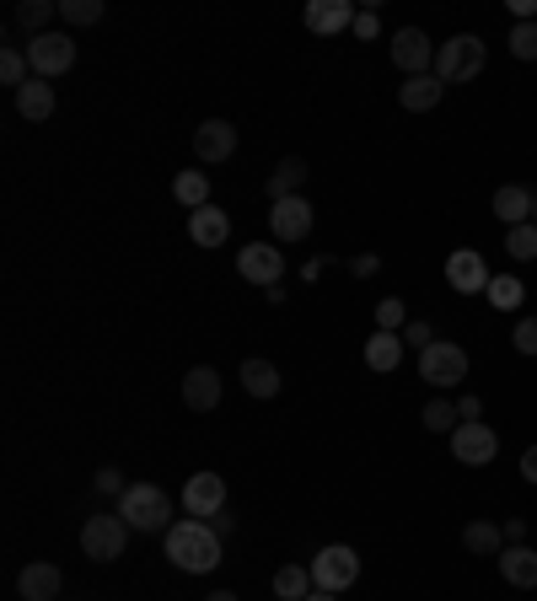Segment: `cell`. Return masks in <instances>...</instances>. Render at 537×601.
<instances>
[{"label":"cell","mask_w":537,"mask_h":601,"mask_svg":"<svg viewBox=\"0 0 537 601\" xmlns=\"http://www.w3.org/2000/svg\"><path fill=\"white\" fill-rule=\"evenodd\" d=\"M162 542H167V558H172L183 575H215V569H220V532H215L210 521H200V516L172 521V527L162 532Z\"/></svg>","instance_id":"6da1fadb"},{"label":"cell","mask_w":537,"mask_h":601,"mask_svg":"<svg viewBox=\"0 0 537 601\" xmlns=\"http://www.w3.org/2000/svg\"><path fill=\"white\" fill-rule=\"evenodd\" d=\"M119 516L130 521V532H167L172 527V500L162 483H130L119 494Z\"/></svg>","instance_id":"7a4b0ae2"},{"label":"cell","mask_w":537,"mask_h":601,"mask_svg":"<svg viewBox=\"0 0 537 601\" xmlns=\"http://www.w3.org/2000/svg\"><path fill=\"white\" fill-rule=\"evenodd\" d=\"M484 65H489V49L478 33H457V38L435 44V75L446 86H468L473 75H484Z\"/></svg>","instance_id":"3957f363"},{"label":"cell","mask_w":537,"mask_h":601,"mask_svg":"<svg viewBox=\"0 0 537 601\" xmlns=\"http://www.w3.org/2000/svg\"><path fill=\"white\" fill-rule=\"evenodd\" d=\"M307 569H312V586H318V591H334L338 597V591H349V586L360 580V553H355L349 542H329V548L312 553Z\"/></svg>","instance_id":"277c9868"},{"label":"cell","mask_w":537,"mask_h":601,"mask_svg":"<svg viewBox=\"0 0 537 601\" xmlns=\"http://www.w3.org/2000/svg\"><path fill=\"white\" fill-rule=\"evenodd\" d=\"M468 349L463 344H446V338H435L425 354H419V382L425 387H463L468 382Z\"/></svg>","instance_id":"5b68a950"},{"label":"cell","mask_w":537,"mask_h":601,"mask_svg":"<svg viewBox=\"0 0 537 601\" xmlns=\"http://www.w3.org/2000/svg\"><path fill=\"white\" fill-rule=\"evenodd\" d=\"M124 548H130V521H124V516H86L81 553H86L92 564H114V558H124Z\"/></svg>","instance_id":"8992f818"},{"label":"cell","mask_w":537,"mask_h":601,"mask_svg":"<svg viewBox=\"0 0 537 601\" xmlns=\"http://www.w3.org/2000/svg\"><path fill=\"white\" fill-rule=\"evenodd\" d=\"M27 65H33L38 81H55V75L75 70V38H70V33H38V38L27 44Z\"/></svg>","instance_id":"52a82bcc"},{"label":"cell","mask_w":537,"mask_h":601,"mask_svg":"<svg viewBox=\"0 0 537 601\" xmlns=\"http://www.w3.org/2000/svg\"><path fill=\"white\" fill-rule=\"evenodd\" d=\"M393 65L403 70V81L435 75V44H430L425 27H398V33H393Z\"/></svg>","instance_id":"ba28073f"},{"label":"cell","mask_w":537,"mask_h":601,"mask_svg":"<svg viewBox=\"0 0 537 601\" xmlns=\"http://www.w3.org/2000/svg\"><path fill=\"white\" fill-rule=\"evenodd\" d=\"M446 441H452V457H457L463 468H489V462L500 457V435H494L484 419H478V424H457Z\"/></svg>","instance_id":"9c48e42d"},{"label":"cell","mask_w":537,"mask_h":601,"mask_svg":"<svg viewBox=\"0 0 537 601\" xmlns=\"http://www.w3.org/2000/svg\"><path fill=\"white\" fill-rule=\"evenodd\" d=\"M237 274H242L248 285H264V290H274V285L285 279V253H279L274 242H248V248L237 253Z\"/></svg>","instance_id":"30bf717a"},{"label":"cell","mask_w":537,"mask_h":601,"mask_svg":"<svg viewBox=\"0 0 537 601\" xmlns=\"http://www.w3.org/2000/svg\"><path fill=\"white\" fill-rule=\"evenodd\" d=\"M183 510L200 516V521L220 516V510H226V478H220V472H189V483H183Z\"/></svg>","instance_id":"8fae6325"},{"label":"cell","mask_w":537,"mask_h":601,"mask_svg":"<svg viewBox=\"0 0 537 601\" xmlns=\"http://www.w3.org/2000/svg\"><path fill=\"white\" fill-rule=\"evenodd\" d=\"M312 220H318V209L301 200V194L268 204V231H274V242H301V237H312Z\"/></svg>","instance_id":"7c38bea8"},{"label":"cell","mask_w":537,"mask_h":601,"mask_svg":"<svg viewBox=\"0 0 537 601\" xmlns=\"http://www.w3.org/2000/svg\"><path fill=\"white\" fill-rule=\"evenodd\" d=\"M65 591V569L49 564V558H33L22 575H16V597L22 601H55Z\"/></svg>","instance_id":"4fadbf2b"},{"label":"cell","mask_w":537,"mask_h":601,"mask_svg":"<svg viewBox=\"0 0 537 601\" xmlns=\"http://www.w3.org/2000/svg\"><path fill=\"white\" fill-rule=\"evenodd\" d=\"M489 264H484V253H473V248H457L452 259H446V285L457 290V296H478V290H489Z\"/></svg>","instance_id":"5bb4252c"},{"label":"cell","mask_w":537,"mask_h":601,"mask_svg":"<svg viewBox=\"0 0 537 601\" xmlns=\"http://www.w3.org/2000/svg\"><path fill=\"white\" fill-rule=\"evenodd\" d=\"M355 16H360V5H355V0H312V5H307V33H318V38H338V33H349V27H355Z\"/></svg>","instance_id":"9a60e30c"},{"label":"cell","mask_w":537,"mask_h":601,"mask_svg":"<svg viewBox=\"0 0 537 601\" xmlns=\"http://www.w3.org/2000/svg\"><path fill=\"white\" fill-rule=\"evenodd\" d=\"M194 156H200L204 167L231 161V156H237V130H231L226 119H204L200 130H194Z\"/></svg>","instance_id":"2e32d148"},{"label":"cell","mask_w":537,"mask_h":601,"mask_svg":"<svg viewBox=\"0 0 537 601\" xmlns=\"http://www.w3.org/2000/svg\"><path fill=\"white\" fill-rule=\"evenodd\" d=\"M500 575H505V586H516V591H537V548L505 542V548H500Z\"/></svg>","instance_id":"e0dca14e"},{"label":"cell","mask_w":537,"mask_h":601,"mask_svg":"<svg viewBox=\"0 0 537 601\" xmlns=\"http://www.w3.org/2000/svg\"><path fill=\"white\" fill-rule=\"evenodd\" d=\"M189 237L200 242V248H220L226 237H231V215L220 209V204H204L189 215Z\"/></svg>","instance_id":"ac0fdd59"},{"label":"cell","mask_w":537,"mask_h":601,"mask_svg":"<svg viewBox=\"0 0 537 601\" xmlns=\"http://www.w3.org/2000/svg\"><path fill=\"white\" fill-rule=\"evenodd\" d=\"M533 204H537V194H527L522 183L494 189V215H500V226H505V231H511V226H527V220H533Z\"/></svg>","instance_id":"d6986e66"},{"label":"cell","mask_w":537,"mask_h":601,"mask_svg":"<svg viewBox=\"0 0 537 601\" xmlns=\"http://www.w3.org/2000/svg\"><path fill=\"white\" fill-rule=\"evenodd\" d=\"M441 97H446V81H441V75H414V81L398 86V103L408 113H430Z\"/></svg>","instance_id":"ffe728a7"},{"label":"cell","mask_w":537,"mask_h":601,"mask_svg":"<svg viewBox=\"0 0 537 601\" xmlns=\"http://www.w3.org/2000/svg\"><path fill=\"white\" fill-rule=\"evenodd\" d=\"M16 113H22L27 124H44V119H55V86L33 75V81L16 92Z\"/></svg>","instance_id":"44dd1931"},{"label":"cell","mask_w":537,"mask_h":601,"mask_svg":"<svg viewBox=\"0 0 537 601\" xmlns=\"http://www.w3.org/2000/svg\"><path fill=\"white\" fill-rule=\"evenodd\" d=\"M183 402H189L194 413H210V408L220 402V376H215L210 365H194V371L183 376Z\"/></svg>","instance_id":"7402d4cb"},{"label":"cell","mask_w":537,"mask_h":601,"mask_svg":"<svg viewBox=\"0 0 537 601\" xmlns=\"http://www.w3.org/2000/svg\"><path fill=\"white\" fill-rule=\"evenodd\" d=\"M307 183V161L301 156H285L274 172H268V183H264V194L268 204H279V200H296V189Z\"/></svg>","instance_id":"603a6c76"},{"label":"cell","mask_w":537,"mask_h":601,"mask_svg":"<svg viewBox=\"0 0 537 601\" xmlns=\"http://www.w3.org/2000/svg\"><path fill=\"white\" fill-rule=\"evenodd\" d=\"M403 349H408L403 334H382V328H377V334L366 338V365L387 376V371H398V365H403Z\"/></svg>","instance_id":"cb8c5ba5"},{"label":"cell","mask_w":537,"mask_h":601,"mask_svg":"<svg viewBox=\"0 0 537 601\" xmlns=\"http://www.w3.org/2000/svg\"><path fill=\"white\" fill-rule=\"evenodd\" d=\"M172 200L183 204L189 215H194V209H204V204H210V172H204V167H194V172H178V178H172Z\"/></svg>","instance_id":"d4e9b609"},{"label":"cell","mask_w":537,"mask_h":601,"mask_svg":"<svg viewBox=\"0 0 537 601\" xmlns=\"http://www.w3.org/2000/svg\"><path fill=\"white\" fill-rule=\"evenodd\" d=\"M463 548L478 553V558H500V548H505V527H494V521H468V527H463Z\"/></svg>","instance_id":"484cf974"},{"label":"cell","mask_w":537,"mask_h":601,"mask_svg":"<svg viewBox=\"0 0 537 601\" xmlns=\"http://www.w3.org/2000/svg\"><path fill=\"white\" fill-rule=\"evenodd\" d=\"M312 591H318V586H312V569H301V564L274 569V601H307Z\"/></svg>","instance_id":"4316f807"},{"label":"cell","mask_w":537,"mask_h":601,"mask_svg":"<svg viewBox=\"0 0 537 601\" xmlns=\"http://www.w3.org/2000/svg\"><path fill=\"white\" fill-rule=\"evenodd\" d=\"M242 387H248V398L268 402L279 393V371H274L268 360H242Z\"/></svg>","instance_id":"83f0119b"},{"label":"cell","mask_w":537,"mask_h":601,"mask_svg":"<svg viewBox=\"0 0 537 601\" xmlns=\"http://www.w3.org/2000/svg\"><path fill=\"white\" fill-rule=\"evenodd\" d=\"M484 296H489V306H494V312H522V301H527V285H522L516 274H494Z\"/></svg>","instance_id":"f1b7e54d"},{"label":"cell","mask_w":537,"mask_h":601,"mask_svg":"<svg viewBox=\"0 0 537 601\" xmlns=\"http://www.w3.org/2000/svg\"><path fill=\"white\" fill-rule=\"evenodd\" d=\"M419 419H425V430H435V435H452V430L463 424V419H457V402H452V398H430Z\"/></svg>","instance_id":"f546056e"},{"label":"cell","mask_w":537,"mask_h":601,"mask_svg":"<svg viewBox=\"0 0 537 601\" xmlns=\"http://www.w3.org/2000/svg\"><path fill=\"white\" fill-rule=\"evenodd\" d=\"M55 11H60V5H49V0H22V5H16V27H27V33L38 38V33H49V16H55Z\"/></svg>","instance_id":"4dcf8cb0"},{"label":"cell","mask_w":537,"mask_h":601,"mask_svg":"<svg viewBox=\"0 0 537 601\" xmlns=\"http://www.w3.org/2000/svg\"><path fill=\"white\" fill-rule=\"evenodd\" d=\"M0 81H5L11 92H22V86L33 81V65H27V49H5V55H0Z\"/></svg>","instance_id":"1f68e13d"},{"label":"cell","mask_w":537,"mask_h":601,"mask_svg":"<svg viewBox=\"0 0 537 601\" xmlns=\"http://www.w3.org/2000/svg\"><path fill=\"white\" fill-rule=\"evenodd\" d=\"M505 253H511V259H522V264H533V259H537V226H533V220L505 231Z\"/></svg>","instance_id":"d6a6232c"},{"label":"cell","mask_w":537,"mask_h":601,"mask_svg":"<svg viewBox=\"0 0 537 601\" xmlns=\"http://www.w3.org/2000/svg\"><path fill=\"white\" fill-rule=\"evenodd\" d=\"M103 0H60V16H65L70 27H92V22H103Z\"/></svg>","instance_id":"836d02e7"},{"label":"cell","mask_w":537,"mask_h":601,"mask_svg":"<svg viewBox=\"0 0 537 601\" xmlns=\"http://www.w3.org/2000/svg\"><path fill=\"white\" fill-rule=\"evenodd\" d=\"M377 328H382V334H403V328H408V306H403V296L377 301Z\"/></svg>","instance_id":"e575fe53"},{"label":"cell","mask_w":537,"mask_h":601,"mask_svg":"<svg viewBox=\"0 0 537 601\" xmlns=\"http://www.w3.org/2000/svg\"><path fill=\"white\" fill-rule=\"evenodd\" d=\"M505 44H511V55H516V60H537V22H516Z\"/></svg>","instance_id":"d590c367"},{"label":"cell","mask_w":537,"mask_h":601,"mask_svg":"<svg viewBox=\"0 0 537 601\" xmlns=\"http://www.w3.org/2000/svg\"><path fill=\"white\" fill-rule=\"evenodd\" d=\"M403 344H414V349H419V354H425V349H430V344H435V328H430V323H425V317H408V328H403Z\"/></svg>","instance_id":"8d00e7d4"},{"label":"cell","mask_w":537,"mask_h":601,"mask_svg":"<svg viewBox=\"0 0 537 601\" xmlns=\"http://www.w3.org/2000/svg\"><path fill=\"white\" fill-rule=\"evenodd\" d=\"M511 344H516L527 360H537V317H522V323H516V334H511Z\"/></svg>","instance_id":"74e56055"},{"label":"cell","mask_w":537,"mask_h":601,"mask_svg":"<svg viewBox=\"0 0 537 601\" xmlns=\"http://www.w3.org/2000/svg\"><path fill=\"white\" fill-rule=\"evenodd\" d=\"M92 489H97V494H124L130 483H124V472H119V468H97V478H92Z\"/></svg>","instance_id":"f35d334b"},{"label":"cell","mask_w":537,"mask_h":601,"mask_svg":"<svg viewBox=\"0 0 537 601\" xmlns=\"http://www.w3.org/2000/svg\"><path fill=\"white\" fill-rule=\"evenodd\" d=\"M349 33H355V38H366V44H371V38H382V16H377V11H371V5H366V11H360V16H355V27H349Z\"/></svg>","instance_id":"ab89813d"},{"label":"cell","mask_w":537,"mask_h":601,"mask_svg":"<svg viewBox=\"0 0 537 601\" xmlns=\"http://www.w3.org/2000/svg\"><path fill=\"white\" fill-rule=\"evenodd\" d=\"M457 419H463V424H478V419H484V402L473 398V393H463V398H457Z\"/></svg>","instance_id":"60d3db41"},{"label":"cell","mask_w":537,"mask_h":601,"mask_svg":"<svg viewBox=\"0 0 537 601\" xmlns=\"http://www.w3.org/2000/svg\"><path fill=\"white\" fill-rule=\"evenodd\" d=\"M377 268H382V259H377V253H360V259H349V274H355V279H371Z\"/></svg>","instance_id":"b9f144b4"},{"label":"cell","mask_w":537,"mask_h":601,"mask_svg":"<svg viewBox=\"0 0 537 601\" xmlns=\"http://www.w3.org/2000/svg\"><path fill=\"white\" fill-rule=\"evenodd\" d=\"M505 542H527V521H522V516L505 521Z\"/></svg>","instance_id":"7bdbcfd3"},{"label":"cell","mask_w":537,"mask_h":601,"mask_svg":"<svg viewBox=\"0 0 537 601\" xmlns=\"http://www.w3.org/2000/svg\"><path fill=\"white\" fill-rule=\"evenodd\" d=\"M522 478H527V483H537V446H527V452H522Z\"/></svg>","instance_id":"ee69618b"},{"label":"cell","mask_w":537,"mask_h":601,"mask_svg":"<svg viewBox=\"0 0 537 601\" xmlns=\"http://www.w3.org/2000/svg\"><path fill=\"white\" fill-rule=\"evenodd\" d=\"M204 601H237V591H210Z\"/></svg>","instance_id":"f6af8a7d"},{"label":"cell","mask_w":537,"mask_h":601,"mask_svg":"<svg viewBox=\"0 0 537 601\" xmlns=\"http://www.w3.org/2000/svg\"><path fill=\"white\" fill-rule=\"evenodd\" d=\"M307 601H338V597H334V591H312Z\"/></svg>","instance_id":"bcb514c9"},{"label":"cell","mask_w":537,"mask_h":601,"mask_svg":"<svg viewBox=\"0 0 537 601\" xmlns=\"http://www.w3.org/2000/svg\"><path fill=\"white\" fill-rule=\"evenodd\" d=\"M533 226H537V204H533Z\"/></svg>","instance_id":"7dc6e473"}]
</instances>
